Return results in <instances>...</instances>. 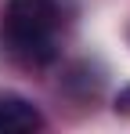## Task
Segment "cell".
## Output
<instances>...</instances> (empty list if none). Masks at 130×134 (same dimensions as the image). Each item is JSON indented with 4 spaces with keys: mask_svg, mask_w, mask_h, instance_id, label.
I'll use <instances>...</instances> for the list:
<instances>
[{
    "mask_svg": "<svg viewBox=\"0 0 130 134\" xmlns=\"http://www.w3.org/2000/svg\"><path fill=\"white\" fill-rule=\"evenodd\" d=\"M76 15V0H7L0 36L4 47L25 65H47L58 54L65 25Z\"/></svg>",
    "mask_w": 130,
    "mask_h": 134,
    "instance_id": "cell-1",
    "label": "cell"
},
{
    "mask_svg": "<svg viewBox=\"0 0 130 134\" xmlns=\"http://www.w3.org/2000/svg\"><path fill=\"white\" fill-rule=\"evenodd\" d=\"M43 112L22 94H0V134H33L43 131Z\"/></svg>",
    "mask_w": 130,
    "mask_h": 134,
    "instance_id": "cell-2",
    "label": "cell"
},
{
    "mask_svg": "<svg viewBox=\"0 0 130 134\" xmlns=\"http://www.w3.org/2000/svg\"><path fill=\"white\" fill-rule=\"evenodd\" d=\"M119 105H123V109H127V112H130V87H127V91H123V94H119Z\"/></svg>",
    "mask_w": 130,
    "mask_h": 134,
    "instance_id": "cell-3",
    "label": "cell"
}]
</instances>
